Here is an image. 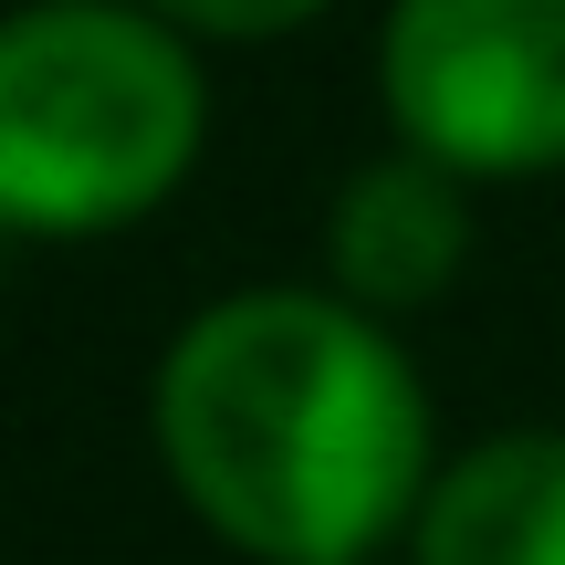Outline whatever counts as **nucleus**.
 <instances>
[{"instance_id": "2", "label": "nucleus", "mask_w": 565, "mask_h": 565, "mask_svg": "<svg viewBox=\"0 0 565 565\" xmlns=\"http://www.w3.org/2000/svg\"><path fill=\"white\" fill-rule=\"evenodd\" d=\"M210 95L179 21L137 0H32L0 21V231H126L189 179Z\"/></svg>"}, {"instance_id": "5", "label": "nucleus", "mask_w": 565, "mask_h": 565, "mask_svg": "<svg viewBox=\"0 0 565 565\" xmlns=\"http://www.w3.org/2000/svg\"><path fill=\"white\" fill-rule=\"evenodd\" d=\"M419 565H565V429H503L429 482Z\"/></svg>"}, {"instance_id": "4", "label": "nucleus", "mask_w": 565, "mask_h": 565, "mask_svg": "<svg viewBox=\"0 0 565 565\" xmlns=\"http://www.w3.org/2000/svg\"><path fill=\"white\" fill-rule=\"evenodd\" d=\"M471 252V210H461V179L419 147L398 158H366L356 179L335 189L324 210V273L356 315H408L429 303Z\"/></svg>"}, {"instance_id": "1", "label": "nucleus", "mask_w": 565, "mask_h": 565, "mask_svg": "<svg viewBox=\"0 0 565 565\" xmlns=\"http://www.w3.org/2000/svg\"><path fill=\"white\" fill-rule=\"evenodd\" d=\"M158 461L210 534L263 565H366L429 503L419 366L345 294H231L158 356Z\"/></svg>"}, {"instance_id": "7", "label": "nucleus", "mask_w": 565, "mask_h": 565, "mask_svg": "<svg viewBox=\"0 0 565 565\" xmlns=\"http://www.w3.org/2000/svg\"><path fill=\"white\" fill-rule=\"evenodd\" d=\"M0 242H11V231H0Z\"/></svg>"}, {"instance_id": "6", "label": "nucleus", "mask_w": 565, "mask_h": 565, "mask_svg": "<svg viewBox=\"0 0 565 565\" xmlns=\"http://www.w3.org/2000/svg\"><path fill=\"white\" fill-rule=\"evenodd\" d=\"M137 11L179 21V32H210V42H273L294 21H315L324 0H137Z\"/></svg>"}, {"instance_id": "3", "label": "nucleus", "mask_w": 565, "mask_h": 565, "mask_svg": "<svg viewBox=\"0 0 565 565\" xmlns=\"http://www.w3.org/2000/svg\"><path fill=\"white\" fill-rule=\"evenodd\" d=\"M377 84L398 137L450 179L565 168V0H398Z\"/></svg>"}]
</instances>
